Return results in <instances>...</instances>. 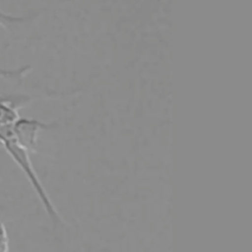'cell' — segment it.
I'll return each mask as SVG.
<instances>
[{"instance_id":"obj_3","label":"cell","mask_w":252,"mask_h":252,"mask_svg":"<svg viewBox=\"0 0 252 252\" xmlns=\"http://www.w3.org/2000/svg\"><path fill=\"white\" fill-rule=\"evenodd\" d=\"M20 118L17 108L10 102L0 101V125L15 123Z\"/></svg>"},{"instance_id":"obj_2","label":"cell","mask_w":252,"mask_h":252,"mask_svg":"<svg viewBox=\"0 0 252 252\" xmlns=\"http://www.w3.org/2000/svg\"><path fill=\"white\" fill-rule=\"evenodd\" d=\"M13 131L17 141L26 148L30 153H34L38 133L41 130L54 129L58 126L57 123H45L36 119L19 118L13 123Z\"/></svg>"},{"instance_id":"obj_5","label":"cell","mask_w":252,"mask_h":252,"mask_svg":"<svg viewBox=\"0 0 252 252\" xmlns=\"http://www.w3.org/2000/svg\"><path fill=\"white\" fill-rule=\"evenodd\" d=\"M30 18L28 17H21V18H16V17H9L6 15H3L0 13V25H6V24H12V23H19L23 22L26 20H29Z\"/></svg>"},{"instance_id":"obj_4","label":"cell","mask_w":252,"mask_h":252,"mask_svg":"<svg viewBox=\"0 0 252 252\" xmlns=\"http://www.w3.org/2000/svg\"><path fill=\"white\" fill-rule=\"evenodd\" d=\"M9 250V237L4 223L0 221V252H7Z\"/></svg>"},{"instance_id":"obj_1","label":"cell","mask_w":252,"mask_h":252,"mask_svg":"<svg viewBox=\"0 0 252 252\" xmlns=\"http://www.w3.org/2000/svg\"><path fill=\"white\" fill-rule=\"evenodd\" d=\"M12 125L13 124L0 125V143L4 146L7 153L11 156L14 161L19 165V167L28 177L31 185L38 196V199L40 200L46 214L48 215L53 224L64 225L62 218L54 207L32 166V160L30 158V152L17 141Z\"/></svg>"}]
</instances>
